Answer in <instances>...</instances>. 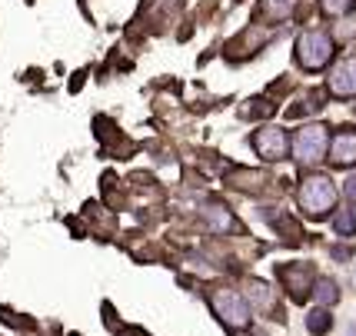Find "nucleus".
<instances>
[{
    "instance_id": "f257e3e1",
    "label": "nucleus",
    "mask_w": 356,
    "mask_h": 336,
    "mask_svg": "<svg viewBox=\"0 0 356 336\" xmlns=\"http://www.w3.org/2000/svg\"><path fill=\"white\" fill-rule=\"evenodd\" d=\"M300 210L313 220H323V216L333 214V207H337V186L330 177L323 173H310V177H303V184H300Z\"/></svg>"
},
{
    "instance_id": "f03ea898",
    "label": "nucleus",
    "mask_w": 356,
    "mask_h": 336,
    "mask_svg": "<svg viewBox=\"0 0 356 336\" xmlns=\"http://www.w3.org/2000/svg\"><path fill=\"white\" fill-rule=\"evenodd\" d=\"M210 306L217 310V317L230 326L233 333H236V330H247V326H250L247 296H243V293H236L233 287H217V290H210Z\"/></svg>"
},
{
    "instance_id": "7ed1b4c3",
    "label": "nucleus",
    "mask_w": 356,
    "mask_h": 336,
    "mask_svg": "<svg viewBox=\"0 0 356 336\" xmlns=\"http://www.w3.org/2000/svg\"><path fill=\"white\" fill-rule=\"evenodd\" d=\"M333 61V40L323 31H303L296 40V63L303 70H323Z\"/></svg>"
},
{
    "instance_id": "20e7f679",
    "label": "nucleus",
    "mask_w": 356,
    "mask_h": 336,
    "mask_svg": "<svg viewBox=\"0 0 356 336\" xmlns=\"http://www.w3.org/2000/svg\"><path fill=\"white\" fill-rule=\"evenodd\" d=\"M326 150H330V137H326V127L320 123H310V127H300L293 137V153L300 163H316L323 160Z\"/></svg>"
},
{
    "instance_id": "39448f33",
    "label": "nucleus",
    "mask_w": 356,
    "mask_h": 336,
    "mask_svg": "<svg viewBox=\"0 0 356 336\" xmlns=\"http://www.w3.org/2000/svg\"><path fill=\"white\" fill-rule=\"evenodd\" d=\"M253 150L260 153L264 160H286V153H290V134L283 130V127H260L257 134H253Z\"/></svg>"
},
{
    "instance_id": "423d86ee",
    "label": "nucleus",
    "mask_w": 356,
    "mask_h": 336,
    "mask_svg": "<svg viewBox=\"0 0 356 336\" xmlns=\"http://www.w3.org/2000/svg\"><path fill=\"white\" fill-rule=\"evenodd\" d=\"M330 93L343 97V100L356 97V57H346L343 63L333 67V74H330Z\"/></svg>"
},
{
    "instance_id": "0eeeda50",
    "label": "nucleus",
    "mask_w": 356,
    "mask_h": 336,
    "mask_svg": "<svg viewBox=\"0 0 356 336\" xmlns=\"http://www.w3.org/2000/svg\"><path fill=\"white\" fill-rule=\"evenodd\" d=\"M280 276H283V283L290 287V296H293L296 303L300 300H307V293L313 290V283H316V276H313V266H307V263H296V266H283L280 270Z\"/></svg>"
},
{
    "instance_id": "6e6552de",
    "label": "nucleus",
    "mask_w": 356,
    "mask_h": 336,
    "mask_svg": "<svg viewBox=\"0 0 356 336\" xmlns=\"http://www.w3.org/2000/svg\"><path fill=\"white\" fill-rule=\"evenodd\" d=\"M330 163L333 167H356V130H340L330 140Z\"/></svg>"
},
{
    "instance_id": "1a4fd4ad",
    "label": "nucleus",
    "mask_w": 356,
    "mask_h": 336,
    "mask_svg": "<svg viewBox=\"0 0 356 336\" xmlns=\"http://www.w3.org/2000/svg\"><path fill=\"white\" fill-rule=\"evenodd\" d=\"M203 223H207V227L213 230V233H230V230L236 227V220H233V216L227 214L223 207H217V203L203 210Z\"/></svg>"
},
{
    "instance_id": "9d476101",
    "label": "nucleus",
    "mask_w": 356,
    "mask_h": 336,
    "mask_svg": "<svg viewBox=\"0 0 356 336\" xmlns=\"http://www.w3.org/2000/svg\"><path fill=\"white\" fill-rule=\"evenodd\" d=\"M313 296H316V303L323 306H333L340 300V287H337V280H330V276H316V283H313Z\"/></svg>"
},
{
    "instance_id": "9b49d317",
    "label": "nucleus",
    "mask_w": 356,
    "mask_h": 336,
    "mask_svg": "<svg viewBox=\"0 0 356 336\" xmlns=\"http://www.w3.org/2000/svg\"><path fill=\"white\" fill-rule=\"evenodd\" d=\"M330 326H333V320H330V313H326L323 306H320V310H310V313H307V330H310V333L323 336V333H330Z\"/></svg>"
},
{
    "instance_id": "f8f14e48",
    "label": "nucleus",
    "mask_w": 356,
    "mask_h": 336,
    "mask_svg": "<svg viewBox=\"0 0 356 336\" xmlns=\"http://www.w3.org/2000/svg\"><path fill=\"white\" fill-rule=\"evenodd\" d=\"M250 300L257 306H273V293H270V287L266 283H260V280H250Z\"/></svg>"
},
{
    "instance_id": "ddd939ff",
    "label": "nucleus",
    "mask_w": 356,
    "mask_h": 336,
    "mask_svg": "<svg viewBox=\"0 0 356 336\" xmlns=\"http://www.w3.org/2000/svg\"><path fill=\"white\" fill-rule=\"evenodd\" d=\"M356 7V0H320V10L330 17H343Z\"/></svg>"
},
{
    "instance_id": "4468645a",
    "label": "nucleus",
    "mask_w": 356,
    "mask_h": 336,
    "mask_svg": "<svg viewBox=\"0 0 356 336\" xmlns=\"http://www.w3.org/2000/svg\"><path fill=\"white\" fill-rule=\"evenodd\" d=\"M333 227H337V233L340 237H353V230H356V220L350 210H343V214H337V220H333Z\"/></svg>"
},
{
    "instance_id": "2eb2a0df",
    "label": "nucleus",
    "mask_w": 356,
    "mask_h": 336,
    "mask_svg": "<svg viewBox=\"0 0 356 336\" xmlns=\"http://www.w3.org/2000/svg\"><path fill=\"white\" fill-rule=\"evenodd\" d=\"M290 7H293V0H266V10H270V17H286V14H290Z\"/></svg>"
},
{
    "instance_id": "dca6fc26",
    "label": "nucleus",
    "mask_w": 356,
    "mask_h": 336,
    "mask_svg": "<svg viewBox=\"0 0 356 336\" xmlns=\"http://www.w3.org/2000/svg\"><path fill=\"white\" fill-rule=\"evenodd\" d=\"M343 197L356 203V177H353V180H346V186H343Z\"/></svg>"
},
{
    "instance_id": "f3484780",
    "label": "nucleus",
    "mask_w": 356,
    "mask_h": 336,
    "mask_svg": "<svg viewBox=\"0 0 356 336\" xmlns=\"http://www.w3.org/2000/svg\"><path fill=\"white\" fill-rule=\"evenodd\" d=\"M233 336H250V333H243V330H236V333H233Z\"/></svg>"
},
{
    "instance_id": "a211bd4d",
    "label": "nucleus",
    "mask_w": 356,
    "mask_h": 336,
    "mask_svg": "<svg viewBox=\"0 0 356 336\" xmlns=\"http://www.w3.org/2000/svg\"><path fill=\"white\" fill-rule=\"evenodd\" d=\"M127 336H143V333H127Z\"/></svg>"
}]
</instances>
